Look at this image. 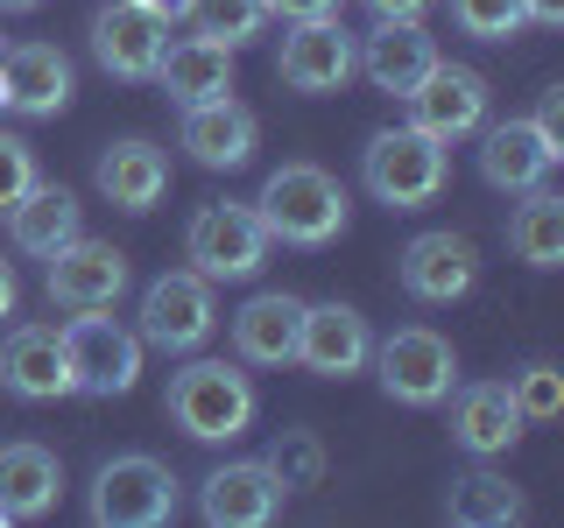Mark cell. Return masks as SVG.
<instances>
[{"label":"cell","mask_w":564,"mask_h":528,"mask_svg":"<svg viewBox=\"0 0 564 528\" xmlns=\"http://www.w3.org/2000/svg\"><path fill=\"white\" fill-rule=\"evenodd\" d=\"M254 211L269 226V240H282V246H332L346 233V184L317 163H282V169H269Z\"/></svg>","instance_id":"obj_1"},{"label":"cell","mask_w":564,"mask_h":528,"mask_svg":"<svg viewBox=\"0 0 564 528\" xmlns=\"http://www.w3.org/2000/svg\"><path fill=\"white\" fill-rule=\"evenodd\" d=\"M170 422L184 437H198V444H234V437H247V422H254L261 395L254 381L240 374V366L226 360H191L170 374V395H163Z\"/></svg>","instance_id":"obj_2"},{"label":"cell","mask_w":564,"mask_h":528,"mask_svg":"<svg viewBox=\"0 0 564 528\" xmlns=\"http://www.w3.org/2000/svg\"><path fill=\"white\" fill-rule=\"evenodd\" d=\"M445 176H452V155H445V141H431L423 128H381L360 148V184H367V198L388 205V211L437 205Z\"/></svg>","instance_id":"obj_3"},{"label":"cell","mask_w":564,"mask_h":528,"mask_svg":"<svg viewBox=\"0 0 564 528\" xmlns=\"http://www.w3.org/2000/svg\"><path fill=\"white\" fill-rule=\"evenodd\" d=\"M367 366H375L381 395L402 402V409H437L458 381V352H452L445 331H431V324H402V331H388V339H375Z\"/></svg>","instance_id":"obj_4"},{"label":"cell","mask_w":564,"mask_h":528,"mask_svg":"<svg viewBox=\"0 0 564 528\" xmlns=\"http://www.w3.org/2000/svg\"><path fill=\"white\" fill-rule=\"evenodd\" d=\"M269 246L275 240H269V226H261V211L254 205H234V198L198 205V211H191V226H184V261L205 282H247V275H261Z\"/></svg>","instance_id":"obj_5"},{"label":"cell","mask_w":564,"mask_h":528,"mask_svg":"<svg viewBox=\"0 0 564 528\" xmlns=\"http://www.w3.org/2000/svg\"><path fill=\"white\" fill-rule=\"evenodd\" d=\"M64 360H70V395L113 402L141 381V331H128L106 310H70L64 324Z\"/></svg>","instance_id":"obj_6"},{"label":"cell","mask_w":564,"mask_h":528,"mask_svg":"<svg viewBox=\"0 0 564 528\" xmlns=\"http://www.w3.org/2000/svg\"><path fill=\"white\" fill-rule=\"evenodd\" d=\"M93 521L99 528H163L176 521V472L149 451H120L93 472Z\"/></svg>","instance_id":"obj_7"},{"label":"cell","mask_w":564,"mask_h":528,"mask_svg":"<svg viewBox=\"0 0 564 528\" xmlns=\"http://www.w3.org/2000/svg\"><path fill=\"white\" fill-rule=\"evenodd\" d=\"M219 324V304H212V282L198 268H170L141 289V345L155 352H198Z\"/></svg>","instance_id":"obj_8"},{"label":"cell","mask_w":564,"mask_h":528,"mask_svg":"<svg viewBox=\"0 0 564 528\" xmlns=\"http://www.w3.org/2000/svg\"><path fill=\"white\" fill-rule=\"evenodd\" d=\"M50 304L57 310H113L128 296V254L113 240H64L50 254V275H43Z\"/></svg>","instance_id":"obj_9"},{"label":"cell","mask_w":564,"mask_h":528,"mask_svg":"<svg viewBox=\"0 0 564 528\" xmlns=\"http://www.w3.org/2000/svg\"><path fill=\"white\" fill-rule=\"evenodd\" d=\"M402 106H410V128H423L431 141H445V148H452V141H473V134L487 128V78H480V70H466V64L437 57L431 78H423Z\"/></svg>","instance_id":"obj_10"},{"label":"cell","mask_w":564,"mask_h":528,"mask_svg":"<svg viewBox=\"0 0 564 528\" xmlns=\"http://www.w3.org/2000/svg\"><path fill=\"white\" fill-rule=\"evenodd\" d=\"M367 352H375V324L352 304H304L296 324V366L317 381H352L367 374Z\"/></svg>","instance_id":"obj_11"},{"label":"cell","mask_w":564,"mask_h":528,"mask_svg":"<svg viewBox=\"0 0 564 528\" xmlns=\"http://www.w3.org/2000/svg\"><path fill=\"white\" fill-rule=\"evenodd\" d=\"M275 78L290 85V92H304V99L346 92L352 35L332 22V14H317V22H290V35H282V50H275Z\"/></svg>","instance_id":"obj_12"},{"label":"cell","mask_w":564,"mask_h":528,"mask_svg":"<svg viewBox=\"0 0 564 528\" xmlns=\"http://www.w3.org/2000/svg\"><path fill=\"white\" fill-rule=\"evenodd\" d=\"M395 275L416 304H458V296H473V282H480V246L466 233H452V226H437V233H416L402 246Z\"/></svg>","instance_id":"obj_13"},{"label":"cell","mask_w":564,"mask_h":528,"mask_svg":"<svg viewBox=\"0 0 564 528\" xmlns=\"http://www.w3.org/2000/svg\"><path fill=\"white\" fill-rule=\"evenodd\" d=\"M170 43V22L163 14H149L141 0H106L93 14V57L106 78H155V57H163Z\"/></svg>","instance_id":"obj_14"},{"label":"cell","mask_w":564,"mask_h":528,"mask_svg":"<svg viewBox=\"0 0 564 528\" xmlns=\"http://www.w3.org/2000/svg\"><path fill=\"white\" fill-rule=\"evenodd\" d=\"M198 515L212 528H269L282 515V480L261 458H234V465L205 472L198 486Z\"/></svg>","instance_id":"obj_15"},{"label":"cell","mask_w":564,"mask_h":528,"mask_svg":"<svg viewBox=\"0 0 564 528\" xmlns=\"http://www.w3.org/2000/svg\"><path fill=\"white\" fill-rule=\"evenodd\" d=\"M431 64H437V43L416 22H375L352 43V70H367V85L388 99H410L431 78Z\"/></svg>","instance_id":"obj_16"},{"label":"cell","mask_w":564,"mask_h":528,"mask_svg":"<svg viewBox=\"0 0 564 528\" xmlns=\"http://www.w3.org/2000/svg\"><path fill=\"white\" fill-rule=\"evenodd\" d=\"M176 141H184V155L198 169H240V163H254L261 120L247 113L234 92H226V99H198V106H184V128H176Z\"/></svg>","instance_id":"obj_17"},{"label":"cell","mask_w":564,"mask_h":528,"mask_svg":"<svg viewBox=\"0 0 564 528\" xmlns=\"http://www.w3.org/2000/svg\"><path fill=\"white\" fill-rule=\"evenodd\" d=\"M0 387L14 402H57L70 395V360H64V331L57 324H14L0 339Z\"/></svg>","instance_id":"obj_18"},{"label":"cell","mask_w":564,"mask_h":528,"mask_svg":"<svg viewBox=\"0 0 564 528\" xmlns=\"http://www.w3.org/2000/svg\"><path fill=\"white\" fill-rule=\"evenodd\" d=\"M0 92H8V113L57 120L64 106H70V57H64L57 43H8Z\"/></svg>","instance_id":"obj_19"},{"label":"cell","mask_w":564,"mask_h":528,"mask_svg":"<svg viewBox=\"0 0 564 528\" xmlns=\"http://www.w3.org/2000/svg\"><path fill=\"white\" fill-rule=\"evenodd\" d=\"M557 163L564 155L536 134V120H494V128H480V176L494 190H516L522 198V190H536Z\"/></svg>","instance_id":"obj_20"},{"label":"cell","mask_w":564,"mask_h":528,"mask_svg":"<svg viewBox=\"0 0 564 528\" xmlns=\"http://www.w3.org/2000/svg\"><path fill=\"white\" fill-rule=\"evenodd\" d=\"M296 324L304 304L290 289H261L234 310V360L240 366H290L296 360Z\"/></svg>","instance_id":"obj_21"},{"label":"cell","mask_w":564,"mask_h":528,"mask_svg":"<svg viewBox=\"0 0 564 528\" xmlns=\"http://www.w3.org/2000/svg\"><path fill=\"white\" fill-rule=\"evenodd\" d=\"M93 184H99V198L120 205V211H155V198L170 190V155L155 148V141H141V134L106 141Z\"/></svg>","instance_id":"obj_22"},{"label":"cell","mask_w":564,"mask_h":528,"mask_svg":"<svg viewBox=\"0 0 564 528\" xmlns=\"http://www.w3.org/2000/svg\"><path fill=\"white\" fill-rule=\"evenodd\" d=\"M155 85L176 106H198V99H226L234 92V50L212 43V35H176L155 57Z\"/></svg>","instance_id":"obj_23"},{"label":"cell","mask_w":564,"mask_h":528,"mask_svg":"<svg viewBox=\"0 0 564 528\" xmlns=\"http://www.w3.org/2000/svg\"><path fill=\"white\" fill-rule=\"evenodd\" d=\"M452 437H458V451H473V458L516 451L522 409H516V395H508V381H473V387H458V402H452Z\"/></svg>","instance_id":"obj_24"},{"label":"cell","mask_w":564,"mask_h":528,"mask_svg":"<svg viewBox=\"0 0 564 528\" xmlns=\"http://www.w3.org/2000/svg\"><path fill=\"white\" fill-rule=\"evenodd\" d=\"M0 219H8V240L22 246V254H35V261H50L64 240L85 233V226H78V198H70L64 184H43V176H35V184L0 211Z\"/></svg>","instance_id":"obj_25"},{"label":"cell","mask_w":564,"mask_h":528,"mask_svg":"<svg viewBox=\"0 0 564 528\" xmlns=\"http://www.w3.org/2000/svg\"><path fill=\"white\" fill-rule=\"evenodd\" d=\"M64 493V465L50 444H0V515L8 521H43Z\"/></svg>","instance_id":"obj_26"},{"label":"cell","mask_w":564,"mask_h":528,"mask_svg":"<svg viewBox=\"0 0 564 528\" xmlns=\"http://www.w3.org/2000/svg\"><path fill=\"white\" fill-rule=\"evenodd\" d=\"M529 515V501H522V486H508L501 472H466V480H452L445 493V521L452 528H516Z\"/></svg>","instance_id":"obj_27"},{"label":"cell","mask_w":564,"mask_h":528,"mask_svg":"<svg viewBox=\"0 0 564 528\" xmlns=\"http://www.w3.org/2000/svg\"><path fill=\"white\" fill-rule=\"evenodd\" d=\"M508 246L529 268H564V198L557 190H522V205L508 211Z\"/></svg>","instance_id":"obj_28"},{"label":"cell","mask_w":564,"mask_h":528,"mask_svg":"<svg viewBox=\"0 0 564 528\" xmlns=\"http://www.w3.org/2000/svg\"><path fill=\"white\" fill-rule=\"evenodd\" d=\"M191 29L212 35V43H226V50H240L269 29V8H261V0H191Z\"/></svg>","instance_id":"obj_29"},{"label":"cell","mask_w":564,"mask_h":528,"mask_svg":"<svg viewBox=\"0 0 564 528\" xmlns=\"http://www.w3.org/2000/svg\"><path fill=\"white\" fill-rule=\"evenodd\" d=\"M261 465H269L275 480H282V493L317 486V480H325V444H317L311 430H282V437H275V451L261 458Z\"/></svg>","instance_id":"obj_30"},{"label":"cell","mask_w":564,"mask_h":528,"mask_svg":"<svg viewBox=\"0 0 564 528\" xmlns=\"http://www.w3.org/2000/svg\"><path fill=\"white\" fill-rule=\"evenodd\" d=\"M452 29L473 43H508L522 29V0H452Z\"/></svg>","instance_id":"obj_31"},{"label":"cell","mask_w":564,"mask_h":528,"mask_svg":"<svg viewBox=\"0 0 564 528\" xmlns=\"http://www.w3.org/2000/svg\"><path fill=\"white\" fill-rule=\"evenodd\" d=\"M508 395H516V409H522V422H551L557 409H564V374L551 360H529L516 381H508Z\"/></svg>","instance_id":"obj_32"},{"label":"cell","mask_w":564,"mask_h":528,"mask_svg":"<svg viewBox=\"0 0 564 528\" xmlns=\"http://www.w3.org/2000/svg\"><path fill=\"white\" fill-rule=\"evenodd\" d=\"M35 184V148L22 134H0V211H8L22 190Z\"/></svg>","instance_id":"obj_33"},{"label":"cell","mask_w":564,"mask_h":528,"mask_svg":"<svg viewBox=\"0 0 564 528\" xmlns=\"http://www.w3.org/2000/svg\"><path fill=\"white\" fill-rule=\"evenodd\" d=\"M529 120H536V134L564 155V85H551V92L536 99V113H529Z\"/></svg>","instance_id":"obj_34"},{"label":"cell","mask_w":564,"mask_h":528,"mask_svg":"<svg viewBox=\"0 0 564 528\" xmlns=\"http://www.w3.org/2000/svg\"><path fill=\"white\" fill-rule=\"evenodd\" d=\"M269 8V22H317V14H332L339 0H261Z\"/></svg>","instance_id":"obj_35"},{"label":"cell","mask_w":564,"mask_h":528,"mask_svg":"<svg viewBox=\"0 0 564 528\" xmlns=\"http://www.w3.org/2000/svg\"><path fill=\"white\" fill-rule=\"evenodd\" d=\"M367 14H375V22H416L423 8H431V0H360Z\"/></svg>","instance_id":"obj_36"},{"label":"cell","mask_w":564,"mask_h":528,"mask_svg":"<svg viewBox=\"0 0 564 528\" xmlns=\"http://www.w3.org/2000/svg\"><path fill=\"white\" fill-rule=\"evenodd\" d=\"M522 22H536V29H557V22H564V0H522Z\"/></svg>","instance_id":"obj_37"},{"label":"cell","mask_w":564,"mask_h":528,"mask_svg":"<svg viewBox=\"0 0 564 528\" xmlns=\"http://www.w3.org/2000/svg\"><path fill=\"white\" fill-rule=\"evenodd\" d=\"M22 304V282H14V261H0V317H14Z\"/></svg>","instance_id":"obj_38"},{"label":"cell","mask_w":564,"mask_h":528,"mask_svg":"<svg viewBox=\"0 0 564 528\" xmlns=\"http://www.w3.org/2000/svg\"><path fill=\"white\" fill-rule=\"evenodd\" d=\"M141 8H149V14H163V22H184V14H191V0H141Z\"/></svg>","instance_id":"obj_39"},{"label":"cell","mask_w":564,"mask_h":528,"mask_svg":"<svg viewBox=\"0 0 564 528\" xmlns=\"http://www.w3.org/2000/svg\"><path fill=\"white\" fill-rule=\"evenodd\" d=\"M29 8H43V0H0V14H29Z\"/></svg>","instance_id":"obj_40"},{"label":"cell","mask_w":564,"mask_h":528,"mask_svg":"<svg viewBox=\"0 0 564 528\" xmlns=\"http://www.w3.org/2000/svg\"><path fill=\"white\" fill-rule=\"evenodd\" d=\"M0 64H8V35H0Z\"/></svg>","instance_id":"obj_41"},{"label":"cell","mask_w":564,"mask_h":528,"mask_svg":"<svg viewBox=\"0 0 564 528\" xmlns=\"http://www.w3.org/2000/svg\"><path fill=\"white\" fill-rule=\"evenodd\" d=\"M0 521H8V515H0Z\"/></svg>","instance_id":"obj_42"}]
</instances>
